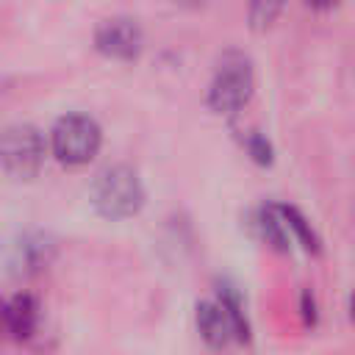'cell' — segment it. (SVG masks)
Wrapping results in <instances>:
<instances>
[{
    "label": "cell",
    "instance_id": "obj_10",
    "mask_svg": "<svg viewBox=\"0 0 355 355\" xmlns=\"http://www.w3.org/2000/svg\"><path fill=\"white\" fill-rule=\"evenodd\" d=\"M277 211H280V216H283L286 227H288V230H294V233H297V239H300V241H302L308 250H316V247H319V239L313 236L311 225L305 222V216H302L297 208H286V205H277Z\"/></svg>",
    "mask_w": 355,
    "mask_h": 355
},
{
    "label": "cell",
    "instance_id": "obj_15",
    "mask_svg": "<svg viewBox=\"0 0 355 355\" xmlns=\"http://www.w3.org/2000/svg\"><path fill=\"white\" fill-rule=\"evenodd\" d=\"M180 3H191L194 6V3H205V0H180Z\"/></svg>",
    "mask_w": 355,
    "mask_h": 355
},
{
    "label": "cell",
    "instance_id": "obj_11",
    "mask_svg": "<svg viewBox=\"0 0 355 355\" xmlns=\"http://www.w3.org/2000/svg\"><path fill=\"white\" fill-rule=\"evenodd\" d=\"M286 0H250V22L252 28H266L275 22Z\"/></svg>",
    "mask_w": 355,
    "mask_h": 355
},
{
    "label": "cell",
    "instance_id": "obj_4",
    "mask_svg": "<svg viewBox=\"0 0 355 355\" xmlns=\"http://www.w3.org/2000/svg\"><path fill=\"white\" fill-rule=\"evenodd\" d=\"M100 125L86 114H67L53 128V153L61 164L80 166L92 161L100 150Z\"/></svg>",
    "mask_w": 355,
    "mask_h": 355
},
{
    "label": "cell",
    "instance_id": "obj_13",
    "mask_svg": "<svg viewBox=\"0 0 355 355\" xmlns=\"http://www.w3.org/2000/svg\"><path fill=\"white\" fill-rule=\"evenodd\" d=\"M311 8H316V11H324V8H330V6H336L338 0H305Z\"/></svg>",
    "mask_w": 355,
    "mask_h": 355
},
{
    "label": "cell",
    "instance_id": "obj_7",
    "mask_svg": "<svg viewBox=\"0 0 355 355\" xmlns=\"http://www.w3.org/2000/svg\"><path fill=\"white\" fill-rule=\"evenodd\" d=\"M141 28L136 25V19H125V17H114L105 19L97 33H94V44L103 55L108 58H119V61H130L141 53Z\"/></svg>",
    "mask_w": 355,
    "mask_h": 355
},
{
    "label": "cell",
    "instance_id": "obj_12",
    "mask_svg": "<svg viewBox=\"0 0 355 355\" xmlns=\"http://www.w3.org/2000/svg\"><path fill=\"white\" fill-rule=\"evenodd\" d=\"M247 150H250V155H252L258 164H269V161H272V147H269V141H266L263 136H258V133H250V136H247Z\"/></svg>",
    "mask_w": 355,
    "mask_h": 355
},
{
    "label": "cell",
    "instance_id": "obj_14",
    "mask_svg": "<svg viewBox=\"0 0 355 355\" xmlns=\"http://www.w3.org/2000/svg\"><path fill=\"white\" fill-rule=\"evenodd\" d=\"M349 313H352V319H355V294H352V300H349Z\"/></svg>",
    "mask_w": 355,
    "mask_h": 355
},
{
    "label": "cell",
    "instance_id": "obj_9",
    "mask_svg": "<svg viewBox=\"0 0 355 355\" xmlns=\"http://www.w3.org/2000/svg\"><path fill=\"white\" fill-rule=\"evenodd\" d=\"M255 225H258L261 236L269 244H275L277 250H286L288 247V227H286V222H283V216H280L277 208H261L258 216H255Z\"/></svg>",
    "mask_w": 355,
    "mask_h": 355
},
{
    "label": "cell",
    "instance_id": "obj_3",
    "mask_svg": "<svg viewBox=\"0 0 355 355\" xmlns=\"http://www.w3.org/2000/svg\"><path fill=\"white\" fill-rule=\"evenodd\" d=\"M44 161V139L33 125H11L0 133V169L17 180H31Z\"/></svg>",
    "mask_w": 355,
    "mask_h": 355
},
{
    "label": "cell",
    "instance_id": "obj_2",
    "mask_svg": "<svg viewBox=\"0 0 355 355\" xmlns=\"http://www.w3.org/2000/svg\"><path fill=\"white\" fill-rule=\"evenodd\" d=\"M252 94V67L241 53H227L211 80L208 105L216 114H236L247 105Z\"/></svg>",
    "mask_w": 355,
    "mask_h": 355
},
{
    "label": "cell",
    "instance_id": "obj_5",
    "mask_svg": "<svg viewBox=\"0 0 355 355\" xmlns=\"http://www.w3.org/2000/svg\"><path fill=\"white\" fill-rule=\"evenodd\" d=\"M197 327L202 338L216 349L227 347L230 341L247 338V322L241 316V305L230 291H225L219 300H208L197 305Z\"/></svg>",
    "mask_w": 355,
    "mask_h": 355
},
{
    "label": "cell",
    "instance_id": "obj_6",
    "mask_svg": "<svg viewBox=\"0 0 355 355\" xmlns=\"http://www.w3.org/2000/svg\"><path fill=\"white\" fill-rule=\"evenodd\" d=\"M53 252H55V244L44 233H19L14 241H8L3 261L11 275L28 277L42 272L53 261Z\"/></svg>",
    "mask_w": 355,
    "mask_h": 355
},
{
    "label": "cell",
    "instance_id": "obj_8",
    "mask_svg": "<svg viewBox=\"0 0 355 355\" xmlns=\"http://www.w3.org/2000/svg\"><path fill=\"white\" fill-rule=\"evenodd\" d=\"M42 308L31 294H14L0 302V327L11 338H31L39 327Z\"/></svg>",
    "mask_w": 355,
    "mask_h": 355
},
{
    "label": "cell",
    "instance_id": "obj_1",
    "mask_svg": "<svg viewBox=\"0 0 355 355\" xmlns=\"http://www.w3.org/2000/svg\"><path fill=\"white\" fill-rule=\"evenodd\" d=\"M92 202L105 219H128L144 202L141 180L128 166H108L92 183Z\"/></svg>",
    "mask_w": 355,
    "mask_h": 355
}]
</instances>
